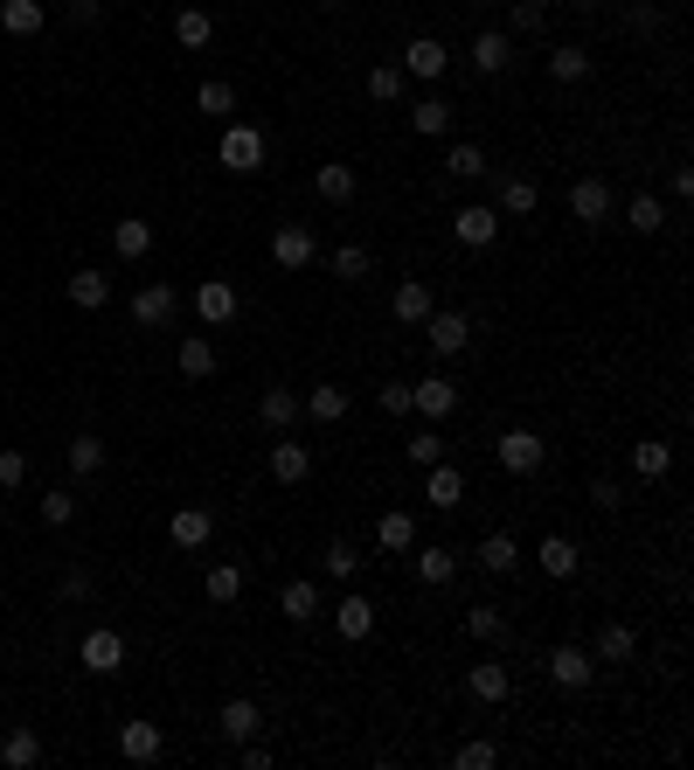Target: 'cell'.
Listing matches in <instances>:
<instances>
[{
  "label": "cell",
  "instance_id": "cell-38",
  "mask_svg": "<svg viewBox=\"0 0 694 770\" xmlns=\"http://www.w3.org/2000/svg\"><path fill=\"white\" fill-rule=\"evenodd\" d=\"M42 21H49L42 0H0V29L8 35H42Z\"/></svg>",
  "mask_w": 694,
  "mask_h": 770
},
{
  "label": "cell",
  "instance_id": "cell-17",
  "mask_svg": "<svg viewBox=\"0 0 694 770\" xmlns=\"http://www.w3.org/2000/svg\"><path fill=\"white\" fill-rule=\"evenodd\" d=\"M466 56H473V70H479V76H500V70L514 63V35H507V29H479Z\"/></svg>",
  "mask_w": 694,
  "mask_h": 770
},
{
  "label": "cell",
  "instance_id": "cell-12",
  "mask_svg": "<svg viewBox=\"0 0 694 770\" xmlns=\"http://www.w3.org/2000/svg\"><path fill=\"white\" fill-rule=\"evenodd\" d=\"M174 313H182V299H174L167 278H153V285L133 292V320H139V326H174Z\"/></svg>",
  "mask_w": 694,
  "mask_h": 770
},
{
  "label": "cell",
  "instance_id": "cell-49",
  "mask_svg": "<svg viewBox=\"0 0 694 770\" xmlns=\"http://www.w3.org/2000/svg\"><path fill=\"white\" fill-rule=\"evenodd\" d=\"M452 763H458V770H494V763H500V742H494V736H473V742H458Z\"/></svg>",
  "mask_w": 694,
  "mask_h": 770
},
{
  "label": "cell",
  "instance_id": "cell-16",
  "mask_svg": "<svg viewBox=\"0 0 694 770\" xmlns=\"http://www.w3.org/2000/svg\"><path fill=\"white\" fill-rule=\"evenodd\" d=\"M333 632H341V638H354V646H362V638L375 632V597H362V590H348V597L333 604Z\"/></svg>",
  "mask_w": 694,
  "mask_h": 770
},
{
  "label": "cell",
  "instance_id": "cell-46",
  "mask_svg": "<svg viewBox=\"0 0 694 770\" xmlns=\"http://www.w3.org/2000/svg\"><path fill=\"white\" fill-rule=\"evenodd\" d=\"M445 174H452V181H479V174H486V146H473V139L452 146L445 153Z\"/></svg>",
  "mask_w": 694,
  "mask_h": 770
},
{
  "label": "cell",
  "instance_id": "cell-15",
  "mask_svg": "<svg viewBox=\"0 0 694 770\" xmlns=\"http://www.w3.org/2000/svg\"><path fill=\"white\" fill-rule=\"evenodd\" d=\"M452 118H458V105L431 91V97H417V105H410V133H417V139H445V133H452Z\"/></svg>",
  "mask_w": 694,
  "mask_h": 770
},
{
  "label": "cell",
  "instance_id": "cell-33",
  "mask_svg": "<svg viewBox=\"0 0 694 770\" xmlns=\"http://www.w3.org/2000/svg\"><path fill=\"white\" fill-rule=\"evenodd\" d=\"M70 305L105 313V305H112V278H105V271H70Z\"/></svg>",
  "mask_w": 694,
  "mask_h": 770
},
{
  "label": "cell",
  "instance_id": "cell-19",
  "mask_svg": "<svg viewBox=\"0 0 694 770\" xmlns=\"http://www.w3.org/2000/svg\"><path fill=\"white\" fill-rule=\"evenodd\" d=\"M348 409H354V396L341 389V382H320L313 396H299V417H313V424H341Z\"/></svg>",
  "mask_w": 694,
  "mask_h": 770
},
{
  "label": "cell",
  "instance_id": "cell-6",
  "mask_svg": "<svg viewBox=\"0 0 694 770\" xmlns=\"http://www.w3.org/2000/svg\"><path fill=\"white\" fill-rule=\"evenodd\" d=\"M195 313H201V326H229L244 313V299H237L229 278H201V285H195Z\"/></svg>",
  "mask_w": 694,
  "mask_h": 770
},
{
  "label": "cell",
  "instance_id": "cell-13",
  "mask_svg": "<svg viewBox=\"0 0 694 770\" xmlns=\"http://www.w3.org/2000/svg\"><path fill=\"white\" fill-rule=\"evenodd\" d=\"M216 729H222L229 742H250V736H265V708H257L250 695H229V701L216 708Z\"/></svg>",
  "mask_w": 694,
  "mask_h": 770
},
{
  "label": "cell",
  "instance_id": "cell-28",
  "mask_svg": "<svg viewBox=\"0 0 694 770\" xmlns=\"http://www.w3.org/2000/svg\"><path fill=\"white\" fill-rule=\"evenodd\" d=\"M583 570V549L570 542V534H542V576H556V583H570Z\"/></svg>",
  "mask_w": 694,
  "mask_h": 770
},
{
  "label": "cell",
  "instance_id": "cell-26",
  "mask_svg": "<svg viewBox=\"0 0 694 770\" xmlns=\"http://www.w3.org/2000/svg\"><path fill=\"white\" fill-rule=\"evenodd\" d=\"M257 424H265L271 438H286V430L299 424V396L292 389H265V396H257Z\"/></svg>",
  "mask_w": 694,
  "mask_h": 770
},
{
  "label": "cell",
  "instance_id": "cell-31",
  "mask_svg": "<svg viewBox=\"0 0 694 770\" xmlns=\"http://www.w3.org/2000/svg\"><path fill=\"white\" fill-rule=\"evenodd\" d=\"M174 368H182L188 382H209L216 375V341H209V333H188L182 354H174Z\"/></svg>",
  "mask_w": 694,
  "mask_h": 770
},
{
  "label": "cell",
  "instance_id": "cell-52",
  "mask_svg": "<svg viewBox=\"0 0 694 770\" xmlns=\"http://www.w3.org/2000/svg\"><path fill=\"white\" fill-rule=\"evenodd\" d=\"M327 576H333V583H354V576H362V555H354L348 542H333V549H327Z\"/></svg>",
  "mask_w": 694,
  "mask_h": 770
},
{
  "label": "cell",
  "instance_id": "cell-55",
  "mask_svg": "<svg viewBox=\"0 0 694 770\" xmlns=\"http://www.w3.org/2000/svg\"><path fill=\"white\" fill-rule=\"evenodd\" d=\"M375 403L390 409V417H410V382H382V389H375Z\"/></svg>",
  "mask_w": 694,
  "mask_h": 770
},
{
  "label": "cell",
  "instance_id": "cell-54",
  "mask_svg": "<svg viewBox=\"0 0 694 770\" xmlns=\"http://www.w3.org/2000/svg\"><path fill=\"white\" fill-rule=\"evenodd\" d=\"M21 479H29V458H21V451L8 445V451H0V493H14Z\"/></svg>",
  "mask_w": 694,
  "mask_h": 770
},
{
  "label": "cell",
  "instance_id": "cell-36",
  "mask_svg": "<svg viewBox=\"0 0 694 770\" xmlns=\"http://www.w3.org/2000/svg\"><path fill=\"white\" fill-rule=\"evenodd\" d=\"M625 229H632V237H660V229H666V201L660 195H632L625 201Z\"/></svg>",
  "mask_w": 694,
  "mask_h": 770
},
{
  "label": "cell",
  "instance_id": "cell-11",
  "mask_svg": "<svg viewBox=\"0 0 694 770\" xmlns=\"http://www.w3.org/2000/svg\"><path fill=\"white\" fill-rule=\"evenodd\" d=\"M76 659H84L91 674H118V666H125V638H118L112 625H91L84 646H76Z\"/></svg>",
  "mask_w": 694,
  "mask_h": 770
},
{
  "label": "cell",
  "instance_id": "cell-3",
  "mask_svg": "<svg viewBox=\"0 0 694 770\" xmlns=\"http://www.w3.org/2000/svg\"><path fill=\"white\" fill-rule=\"evenodd\" d=\"M216 167H229V174H257L265 167V125H229L222 133V146H216Z\"/></svg>",
  "mask_w": 694,
  "mask_h": 770
},
{
  "label": "cell",
  "instance_id": "cell-29",
  "mask_svg": "<svg viewBox=\"0 0 694 770\" xmlns=\"http://www.w3.org/2000/svg\"><path fill=\"white\" fill-rule=\"evenodd\" d=\"M112 250L125 257V264H139V257L153 250V222H146V216H118V222H112Z\"/></svg>",
  "mask_w": 694,
  "mask_h": 770
},
{
  "label": "cell",
  "instance_id": "cell-34",
  "mask_svg": "<svg viewBox=\"0 0 694 770\" xmlns=\"http://www.w3.org/2000/svg\"><path fill=\"white\" fill-rule=\"evenodd\" d=\"M639 653V632L632 625H598V646H590V659H604V666H625Z\"/></svg>",
  "mask_w": 694,
  "mask_h": 770
},
{
  "label": "cell",
  "instance_id": "cell-27",
  "mask_svg": "<svg viewBox=\"0 0 694 770\" xmlns=\"http://www.w3.org/2000/svg\"><path fill=\"white\" fill-rule=\"evenodd\" d=\"M466 695H473V701H486V708H500V701L514 695V674L486 659V666H473V674H466Z\"/></svg>",
  "mask_w": 694,
  "mask_h": 770
},
{
  "label": "cell",
  "instance_id": "cell-9",
  "mask_svg": "<svg viewBox=\"0 0 694 770\" xmlns=\"http://www.w3.org/2000/svg\"><path fill=\"white\" fill-rule=\"evenodd\" d=\"M403 76H424V84H438V76L452 70V49L438 42V35H417V42H410L403 49V63H396Z\"/></svg>",
  "mask_w": 694,
  "mask_h": 770
},
{
  "label": "cell",
  "instance_id": "cell-43",
  "mask_svg": "<svg viewBox=\"0 0 694 770\" xmlns=\"http://www.w3.org/2000/svg\"><path fill=\"white\" fill-rule=\"evenodd\" d=\"M201 590H209V604H237L244 597V570H237V562H209Z\"/></svg>",
  "mask_w": 694,
  "mask_h": 770
},
{
  "label": "cell",
  "instance_id": "cell-32",
  "mask_svg": "<svg viewBox=\"0 0 694 770\" xmlns=\"http://www.w3.org/2000/svg\"><path fill=\"white\" fill-rule=\"evenodd\" d=\"M313 195L327 201V209H348V201H354V167H341V160H327V167L313 174Z\"/></svg>",
  "mask_w": 694,
  "mask_h": 770
},
{
  "label": "cell",
  "instance_id": "cell-20",
  "mask_svg": "<svg viewBox=\"0 0 694 770\" xmlns=\"http://www.w3.org/2000/svg\"><path fill=\"white\" fill-rule=\"evenodd\" d=\"M160 750H167L160 722H125V729H118V757H125V763H153Z\"/></svg>",
  "mask_w": 694,
  "mask_h": 770
},
{
  "label": "cell",
  "instance_id": "cell-59",
  "mask_svg": "<svg viewBox=\"0 0 694 770\" xmlns=\"http://www.w3.org/2000/svg\"><path fill=\"white\" fill-rule=\"evenodd\" d=\"M63 597H70V604H76V597H91V576H84V570H70V576H63Z\"/></svg>",
  "mask_w": 694,
  "mask_h": 770
},
{
  "label": "cell",
  "instance_id": "cell-23",
  "mask_svg": "<svg viewBox=\"0 0 694 770\" xmlns=\"http://www.w3.org/2000/svg\"><path fill=\"white\" fill-rule=\"evenodd\" d=\"M410 570H417V583H424V590H438V583H452V576H458V549L431 542V549L410 555Z\"/></svg>",
  "mask_w": 694,
  "mask_h": 770
},
{
  "label": "cell",
  "instance_id": "cell-1",
  "mask_svg": "<svg viewBox=\"0 0 694 770\" xmlns=\"http://www.w3.org/2000/svg\"><path fill=\"white\" fill-rule=\"evenodd\" d=\"M542 674L562 687V695H583L590 680H598V659H590V646H577V638H562V646L542 653Z\"/></svg>",
  "mask_w": 694,
  "mask_h": 770
},
{
  "label": "cell",
  "instance_id": "cell-48",
  "mask_svg": "<svg viewBox=\"0 0 694 770\" xmlns=\"http://www.w3.org/2000/svg\"><path fill=\"white\" fill-rule=\"evenodd\" d=\"M403 84H410V76H403L396 63H375V70H369V97H375V105H396Z\"/></svg>",
  "mask_w": 694,
  "mask_h": 770
},
{
  "label": "cell",
  "instance_id": "cell-39",
  "mask_svg": "<svg viewBox=\"0 0 694 770\" xmlns=\"http://www.w3.org/2000/svg\"><path fill=\"white\" fill-rule=\"evenodd\" d=\"M494 209H500V216H535V209H542V188H535V181H521V174H507Z\"/></svg>",
  "mask_w": 694,
  "mask_h": 770
},
{
  "label": "cell",
  "instance_id": "cell-53",
  "mask_svg": "<svg viewBox=\"0 0 694 770\" xmlns=\"http://www.w3.org/2000/svg\"><path fill=\"white\" fill-rule=\"evenodd\" d=\"M466 632L473 638H500V604H473L466 611Z\"/></svg>",
  "mask_w": 694,
  "mask_h": 770
},
{
  "label": "cell",
  "instance_id": "cell-7",
  "mask_svg": "<svg viewBox=\"0 0 694 770\" xmlns=\"http://www.w3.org/2000/svg\"><path fill=\"white\" fill-rule=\"evenodd\" d=\"M410 409H417V417H431V424H445L452 409H458V382H452V375H424V382H410Z\"/></svg>",
  "mask_w": 694,
  "mask_h": 770
},
{
  "label": "cell",
  "instance_id": "cell-24",
  "mask_svg": "<svg viewBox=\"0 0 694 770\" xmlns=\"http://www.w3.org/2000/svg\"><path fill=\"white\" fill-rule=\"evenodd\" d=\"M278 611H286L292 625H313L320 618V583L313 576H292L286 590H278Z\"/></svg>",
  "mask_w": 694,
  "mask_h": 770
},
{
  "label": "cell",
  "instance_id": "cell-40",
  "mask_svg": "<svg viewBox=\"0 0 694 770\" xmlns=\"http://www.w3.org/2000/svg\"><path fill=\"white\" fill-rule=\"evenodd\" d=\"M327 271H333V278H341V285H362V278L375 271V257H369L362 243H341V250H333V257H327Z\"/></svg>",
  "mask_w": 694,
  "mask_h": 770
},
{
  "label": "cell",
  "instance_id": "cell-51",
  "mask_svg": "<svg viewBox=\"0 0 694 770\" xmlns=\"http://www.w3.org/2000/svg\"><path fill=\"white\" fill-rule=\"evenodd\" d=\"M70 521H76V493H63V486L42 493V528H70Z\"/></svg>",
  "mask_w": 694,
  "mask_h": 770
},
{
  "label": "cell",
  "instance_id": "cell-41",
  "mask_svg": "<svg viewBox=\"0 0 694 770\" xmlns=\"http://www.w3.org/2000/svg\"><path fill=\"white\" fill-rule=\"evenodd\" d=\"M195 112H209V118H229V112H237V84H229V76H201V91H195Z\"/></svg>",
  "mask_w": 694,
  "mask_h": 770
},
{
  "label": "cell",
  "instance_id": "cell-2",
  "mask_svg": "<svg viewBox=\"0 0 694 770\" xmlns=\"http://www.w3.org/2000/svg\"><path fill=\"white\" fill-rule=\"evenodd\" d=\"M494 458H500V472H514V479H528V472H542V458H549V445H542V430H528V424H514V430H500V445H494Z\"/></svg>",
  "mask_w": 694,
  "mask_h": 770
},
{
  "label": "cell",
  "instance_id": "cell-50",
  "mask_svg": "<svg viewBox=\"0 0 694 770\" xmlns=\"http://www.w3.org/2000/svg\"><path fill=\"white\" fill-rule=\"evenodd\" d=\"M507 29L514 35H542L549 29V8H542V0H514V8H507Z\"/></svg>",
  "mask_w": 694,
  "mask_h": 770
},
{
  "label": "cell",
  "instance_id": "cell-47",
  "mask_svg": "<svg viewBox=\"0 0 694 770\" xmlns=\"http://www.w3.org/2000/svg\"><path fill=\"white\" fill-rule=\"evenodd\" d=\"M97 466H105V445H97V430H84V438H70V472L91 479Z\"/></svg>",
  "mask_w": 694,
  "mask_h": 770
},
{
  "label": "cell",
  "instance_id": "cell-14",
  "mask_svg": "<svg viewBox=\"0 0 694 770\" xmlns=\"http://www.w3.org/2000/svg\"><path fill=\"white\" fill-rule=\"evenodd\" d=\"M570 216H577V222H590V229L611 222V181H604V174H583V181L570 188Z\"/></svg>",
  "mask_w": 694,
  "mask_h": 770
},
{
  "label": "cell",
  "instance_id": "cell-8",
  "mask_svg": "<svg viewBox=\"0 0 694 770\" xmlns=\"http://www.w3.org/2000/svg\"><path fill=\"white\" fill-rule=\"evenodd\" d=\"M424 341H431V354H466V347H473V320H466V313H445V305H431Z\"/></svg>",
  "mask_w": 694,
  "mask_h": 770
},
{
  "label": "cell",
  "instance_id": "cell-10",
  "mask_svg": "<svg viewBox=\"0 0 694 770\" xmlns=\"http://www.w3.org/2000/svg\"><path fill=\"white\" fill-rule=\"evenodd\" d=\"M424 500L452 513V507H466V472L452 466V458H438V466H424Z\"/></svg>",
  "mask_w": 694,
  "mask_h": 770
},
{
  "label": "cell",
  "instance_id": "cell-56",
  "mask_svg": "<svg viewBox=\"0 0 694 770\" xmlns=\"http://www.w3.org/2000/svg\"><path fill=\"white\" fill-rule=\"evenodd\" d=\"M590 507H604V513H619V507H625V493H619V486H611V479H598V486H590Z\"/></svg>",
  "mask_w": 694,
  "mask_h": 770
},
{
  "label": "cell",
  "instance_id": "cell-35",
  "mask_svg": "<svg viewBox=\"0 0 694 770\" xmlns=\"http://www.w3.org/2000/svg\"><path fill=\"white\" fill-rule=\"evenodd\" d=\"M174 42H182V49H209L216 42V14L209 8H182V14H174Z\"/></svg>",
  "mask_w": 694,
  "mask_h": 770
},
{
  "label": "cell",
  "instance_id": "cell-58",
  "mask_svg": "<svg viewBox=\"0 0 694 770\" xmlns=\"http://www.w3.org/2000/svg\"><path fill=\"white\" fill-rule=\"evenodd\" d=\"M244 770H271V750H265V742H257V736L244 742Z\"/></svg>",
  "mask_w": 694,
  "mask_h": 770
},
{
  "label": "cell",
  "instance_id": "cell-42",
  "mask_svg": "<svg viewBox=\"0 0 694 770\" xmlns=\"http://www.w3.org/2000/svg\"><path fill=\"white\" fill-rule=\"evenodd\" d=\"M403 458H410V466H417V472H424V466H438V458H452V438H445V430H438V424H431V430H417V438H410V445H403Z\"/></svg>",
  "mask_w": 694,
  "mask_h": 770
},
{
  "label": "cell",
  "instance_id": "cell-5",
  "mask_svg": "<svg viewBox=\"0 0 694 770\" xmlns=\"http://www.w3.org/2000/svg\"><path fill=\"white\" fill-rule=\"evenodd\" d=\"M313 257H320V243H313V229H305V222H278L271 229V264L278 271H305Z\"/></svg>",
  "mask_w": 694,
  "mask_h": 770
},
{
  "label": "cell",
  "instance_id": "cell-30",
  "mask_svg": "<svg viewBox=\"0 0 694 770\" xmlns=\"http://www.w3.org/2000/svg\"><path fill=\"white\" fill-rule=\"evenodd\" d=\"M514 562H521V542H514L507 528H494V534H479V570L486 576H507Z\"/></svg>",
  "mask_w": 694,
  "mask_h": 770
},
{
  "label": "cell",
  "instance_id": "cell-37",
  "mask_svg": "<svg viewBox=\"0 0 694 770\" xmlns=\"http://www.w3.org/2000/svg\"><path fill=\"white\" fill-rule=\"evenodd\" d=\"M0 763H8V770H35L42 763V736L35 729H8V736H0Z\"/></svg>",
  "mask_w": 694,
  "mask_h": 770
},
{
  "label": "cell",
  "instance_id": "cell-45",
  "mask_svg": "<svg viewBox=\"0 0 694 770\" xmlns=\"http://www.w3.org/2000/svg\"><path fill=\"white\" fill-rule=\"evenodd\" d=\"M632 472L639 479H666V472H674V445H660V438L632 445Z\"/></svg>",
  "mask_w": 694,
  "mask_h": 770
},
{
  "label": "cell",
  "instance_id": "cell-25",
  "mask_svg": "<svg viewBox=\"0 0 694 770\" xmlns=\"http://www.w3.org/2000/svg\"><path fill=\"white\" fill-rule=\"evenodd\" d=\"M375 549H382V555H410V549H417V521H410L403 507H390V513L375 521Z\"/></svg>",
  "mask_w": 694,
  "mask_h": 770
},
{
  "label": "cell",
  "instance_id": "cell-57",
  "mask_svg": "<svg viewBox=\"0 0 694 770\" xmlns=\"http://www.w3.org/2000/svg\"><path fill=\"white\" fill-rule=\"evenodd\" d=\"M70 21H76V29H91V21H105V0H70Z\"/></svg>",
  "mask_w": 694,
  "mask_h": 770
},
{
  "label": "cell",
  "instance_id": "cell-18",
  "mask_svg": "<svg viewBox=\"0 0 694 770\" xmlns=\"http://www.w3.org/2000/svg\"><path fill=\"white\" fill-rule=\"evenodd\" d=\"M265 466H271V479H278V486H305V472H313V451H305V445H292V430H286V438L271 445V458H265Z\"/></svg>",
  "mask_w": 694,
  "mask_h": 770
},
{
  "label": "cell",
  "instance_id": "cell-21",
  "mask_svg": "<svg viewBox=\"0 0 694 770\" xmlns=\"http://www.w3.org/2000/svg\"><path fill=\"white\" fill-rule=\"evenodd\" d=\"M390 313H396L403 326H424V320H431V278H403V285L390 292Z\"/></svg>",
  "mask_w": 694,
  "mask_h": 770
},
{
  "label": "cell",
  "instance_id": "cell-4",
  "mask_svg": "<svg viewBox=\"0 0 694 770\" xmlns=\"http://www.w3.org/2000/svg\"><path fill=\"white\" fill-rule=\"evenodd\" d=\"M452 237L466 250H494L500 243V209H494V201H466V209L452 216Z\"/></svg>",
  "mask_w": 694,
  "mask_h": 770
},
{
  "label": "cell",
  "instance_id": "cell-22",
  "mask_svg": "<svg viewBox=\"0 0 694 770\" xmlns=\"http://www.w3.org/2000/svg\"><path fill=\"white\" fill-rule=\"evenodd\" d=\"M167 534H174V549H209L216 513H209V507H182V513L167 521Z\"/></svg>",
  "mask_w": 694,
  "mask_h": 770
},
{
  "label": "cell",
  "instance_id": "cell-44",
  "mask_svg": "<svg viewBox=\"0 0 694 770\" xmlns=\"http://www.w3.org/2000/svg\"><path fill=\"white\" fill-rule=\"evenodd\" d=\"M549 76H556V84H583V76H590V49H577V42L549 49Z\"/></svg>",
  "mask_w": 694,
  "mask_h": 770
}]
</instances>
